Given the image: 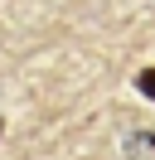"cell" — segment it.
I'll return each instance as SVG.
<instances>
[{
    "label": "cell",
    "instance_id": "6da1fadb",
    "mask_svg": "<svg viewBox=\"0 0 155 160\" xmlns=\"http://www.w3.org/2000/svg\"><path fill=\"white\" fill-rule=\"evenodd\" d=\"M126 155L131 160H155V131H136L126 141Z\"/></svg>",
    "mask_w": 155,
    "mask_h": 160
},
{
    "label": "cell",
    "instance_id": "7a4b0ae2",
    "mask_svg": "<svg viewBox=\"0 0 155 160\" xmlns=\"http://www.w3.org/2000/svg\"><path fill=\"white\" fill-rule=\"evenodd\" d=\"M136 88H141V97L155 102V68H141V73H136Z\"/></svg>",
    "mask_w": 155,
    "mask_h": 160
},
{
    "label": "cell",
    "instance_id": "3957f363",
    "mask_svg": "<svg viewBox=\"0 0 155 160\" xmlns=\"http://www.w3.org/2000/svg\"><path fill=\"white\" fill-rule=\"evenodd\" d=\"M0 131H5V121H0Z\"/></svg>",
    "mask_w": 155,
    "mask_h": 160
}]
</instances>
